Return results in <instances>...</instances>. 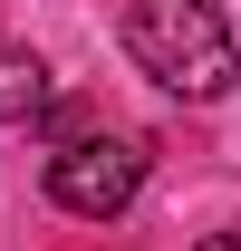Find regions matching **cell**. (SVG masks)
Masks as SVG:
<instances>
[{
  "mask_svg": "<svg viewBox=\"0 0 241 251\" xmlns=\"http://www.w3.org/2000/svg\"><path fill=\"white\" fill-rule=\"evenodd\" d=\"M125 58L145 68L164 97L212 106L241 77V39L222 20V0H125Z\"/></svg>",
  "mask_w": 241,
  "mask_h": 251,
  "instance_id": "6da1fadb",
  "label": "cell"
},
{
  "mask_svg": "<svg viewBox=\"0 0 241 251\" xmlns=\"http://www.w3.org/2000/svg\"><path fill=\"white\" fill-rule=\"evenodd\" d=\"M154 155L145 135H116V126H77V135H58V155H48V203L77 222H116L135 193H145Z\"/></svg>",
  "mask_w": 241,
  "mask_h": 251,
  "instance_id": "7a4b0ae2",
  "label": "cell"
},
{
  "mask_svg": "<svg viewBox=\"0 0 241 251\" xmlns=\"http://www.w3.org/2000/svg\"><path fill=\"white\" fill-rule=\"evenodd\" d=\"M39 116H48V58L0 49V126H39Z\"/></svg>",
  "mask_w": 241,
  "mask_h": 251,
  "instance_id": "3957f363",
  "label": "cell"
},
{
  "mask_svg": "<svg viewBox=\"0 0 241 251\" xmlns=\"http://www.w3.org/2000/svg\"><path fill=\"white\" fill-rule=\"evenodd\" d=\"M193 251H241V222H232V232H212V242H193Z\"/></svg>",
  "mask_w": 241,
  "mask_h": 251,
  "instance_id": "277c9868",
  "label": "cell"
}]
</instances>
